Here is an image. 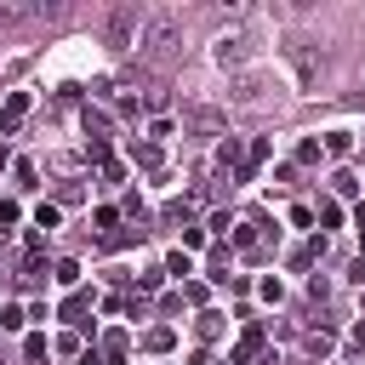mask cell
I'll list each match as a JSON object with an SVG mask.
<instances>
[{
	"mask_svg": "<svg viewBox=\"0 0 365 365\" xmlns=\"http://www.w3.org/2000/svg\"><path fill=\"white\" fill-rule=\"evenodd\" d=\"M51 17H57V11H51V6H40V0H34V6L0 0V29H6V34H11V29H34V23H51Z\"/></svg>",
	"mask_w": 365,
	"mask_h": 365,
	"instance_id": "6da1fadb",
	"label": "cell"
},
{
	"mask_svg": "<svg viewBox=\"0 0 365 365\" xmlns=\"http://www.w3.org/2000/svg\"><path fill=\"white\" fill-rule=\"evenodd\" d=\"M251 46H257V34H251V29H234V34H222V40H217V57H222V63H245V57H251Z\"/></svg>",
	"mask_w": 365,
	"mask_h": 365,
	"instance_id": "3957f363",
	"label": "cell"
},
{
	"mask_svg": "<svg viewBox=\"0 0 365 365\" xmlns=\"http://www.w3.org/2000/svg\"><path fill=\"white\" fill-rule=\"evenodd\" d=\"M143 46H148V57H165V51L177 46V17H148Z\"/></svg>",
	"mask_w": 365,
	"mask_h": 365,
	"instance_id": "7a4b0ae2",
	"label": "cell"
},
{
	"mask_svg": "<svg viewBox=\"0 0 365 365\" xmlns=\"http://www.w3.org/2000/svg\"><path fill=\"white\" fill-rule=\"evenodd\" d=\"M131 34H137V11H114L108 17V46H125Z\"/></svg>",
	"mask_w": 365,
	"mask_h": 365,
	"instance_id": "277c9868",
	"label": "cell"
}]
</instances>
